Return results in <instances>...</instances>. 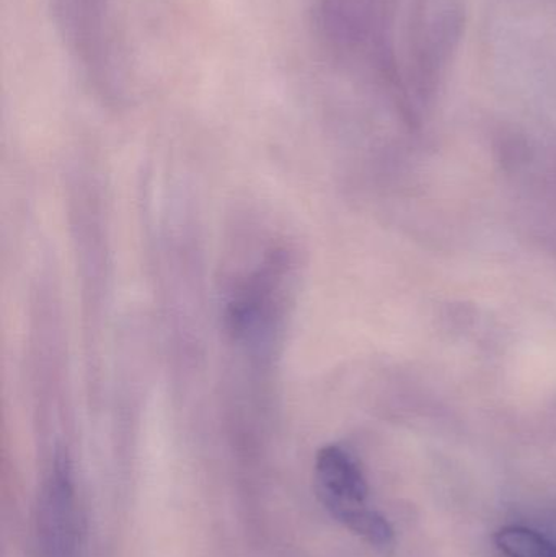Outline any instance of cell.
Listing matches in <instances>:
<instances>
[{
  "label": "cell",
  "mask_w": 556,
  "mask_h": 557,
  "mask_svg": "<svg viewBox=\"0 0 556 557\" xmlns=\"http://www.w3.org/2000/svg\"><path fill=\"white\" fill-rule=\"evenodd\" d=\"M39 557H77L78 520L71 465L64 455L55 458L42 486L36 513Z\"/></svg>",
  "instance_id": "obj_2"
},
{
  "label": "cell",
  "mask_w": 556,
  "mask_h": 557,
  "mask_svg": "<svg viewBox=\"0 0 556 557\" xmlns=\"http://www.w3.org/2000/svg\"><path fill=\"white\" fill-rule=\"evenodd\" d=\"M466 18V0H411L401 82L413 116L415 107L436 97L459 51Z\"/></svg>",
  "instance_id": "obj_1"
},
{
  "label": "cell",
  "mask_w": 556,
  "mask_h": 557,
  "mask_svg": "<svg viewBox=\"0 0 556 557\" xmlns=\"http://www.w3.org/2000/svg\"><path fill=\"white\" fill-rule=\"evenodd\" d=\"M495 543L508 557H556L555 543L526 527H505L496 533Z\"/></svg>",
  "instance_id": "obj_4"
},
{
  "label": "cell",
  "mask_w": 556,
  "mask_h": 557,
  "mask_svg": "<svg viewBox=\"0 0 556 557\" xmlns=\"http://www.w3.org/2000/svg\"><path fill=\"white\" fill-rule=\"evenodd\" d=\"M316 481L323 506L346 529L368 510L365 474L356 458L342 447L330 445L319 451Z\"/></svg>",
  "instance_id": "obj_3"
}]
</instances>
